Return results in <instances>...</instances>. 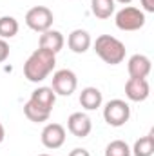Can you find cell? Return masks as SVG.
Instances as JSON below:
<instances>
[{
	"label": "cell",
	"instance_id": "18",
	"mask_svg": "<svg viewBox=\"0 0 154 156\" xmlns=\"http://www.w3.org/2000/svg\"><path fill=\"white\" fill-rule=\"evenodd\" d=\"M20 26H18V20L15 16H0V38H13L16 33H18Z\"/></svg>",
	"mask_w": 154,
	"mask_h": 156
},
{
	"label": "cell",
	"instance_id": "25",
	"mask_svg": "<svg viewBox=\"0 0 154 156\" xmlns=\"http://www.w3.org/2000/svg\"><path fill=\"white\" fill-rule=\"evenodd\" d=\"M38 156H51V154H38Z\"/></svg>",
	"mask_w": 154,
	"mask_h": 156
},
{
	"label": "cell",
	"instance_id": "24",
	"mask_svg": "<svg viewBox=\"0 0 154 156\" xmlns=\"http://www.w3.org/2000/svg\"><path fill=\"white\" fill-rule=\"evenodd\" d=\"M114 2H120V4H131L132 0H114Z\"/></svg>",
	"mask_w": 154,
	"mask_h": 156
},
{
	"label": "cell",
	"instance_id": "13",
	"mask_svg": "<svg viewBox=\"0 0 154 156\" xmlns=\"http://www.w3.org/2000/svg\"><path fill=\"white\" fill-rule=\"evenodd\" d=\"M103 102V96H102V91L98 87H85L82 89L80 93V105L87 111H96Z\"/></svg>",
	"mask_w": 154,
	"mask_h": 156
},
{
	"label": "cell",
	"instance_id": "9",
	"mask_svg": "<svg viewBox=\"0 0 154 156\" xmlns=\"http://www.w3.org/2000/svg\"><path fill=\"white\" fill-rule=\"evenodd\" d=\"M67 129L73 136L85 138V136H89V133L93 129V122L85 113H73L67 118Z\"/></svg>",
	"mask_w": 154,
	"mask_h": 156
},
{
	"label": "cell",
	"instance_id": "5",
	"mask_svg": "<svg viewBox=\"0 0 154 156\" xmlns=\"http://www.w3.org/2000/svg\"><path fill=\"white\" fill-rule=\"evenodd\" d=\"M54 22V15L49 7L45 5H35L26 13V24L29 29L37 31V33H44L47 29H51Z\"/></svg>",
	"mask_w": 154,
	"mask_h": 156
},
{
	"label": "cell",
	"instance_id": "2",
	"mask_svg": "<svg viewBox=\"0 0 154 156\" xmlns=\"http://www.w3.org/2000/svg\"><path fill=\"white\" fill-rule=\"evenodd\" d=\"M96 55L109 66H118L125 60V45L121 40L111 35H100L94 42Z\"/></svg>",
	"mask_w": 154,
	"mask_h": 156
},
{
	"label": "cell",
	"instance_id": "21",
	"mask_svg": "<svg viewBox=\"0 0 154 156\" xmlns=\"http://www.w3.org/2000/svg\"><path fill=\"white\" fill-rule=\"evenodd\" d=\"M140 2H142L143 11H147V13H154V0H140Z\"/></svg>",
	"mask_w": 154,
	"mask_h": 156
},
{
	"label": "cell",
	"instance_id": "14",
	"mask_svg": "<svg viewBox=\"0 0 154 156\" xmlns=\"http://www.w3.org/2000/svg\"><path fill=\"white\" fill-rule=\"evenodd\" d=\"M33 104H37L38 107L45 109V111H53V105L56 102V94L51 87H37L33 93H31V98H29Z\"/></svg>",
	"mask_w": 154,
	"mask_h": 156
},
{
	"label": "cell",
	"instance_id": "4",
	"mask_svg": "<svg viewBox=\"0 0 154 156\" xmlns=\"http://www.w3.org/2000/svg\"><path fill=\"white\" fill-rule=\"evenodd\" d=\"M131 118V107L125 100H109L103 107V120L111 125V127H121L129 122Z\"/></svg>",
	"mask_w": 154,
	"mask_h": 156
},
{
	"label": "cell",
	"instance_id": "20",
	"mask_svg": "<svg viewBox=\"0 0 154 156\" xmlns=\"http://www.w3.org/2000/svg\"><path fill=\"white\" fill-rule=\"evenodd\" d=\"M7 56H9V44H7L4 38H0V64L5 62Z\"/></svg>",
	"mask_w": 154,
	"mask_h": 156
},
{
	"label": "cell",
	"instance_id": "22",
	"mask_svg": "<svg viewBox=\"0 0 154 156\" xmlns=\"http://www.w3.org/2000/svg\"><path fill=\"white\" fill-rule=\"evenodd\" d=\"M69 156H91V153L87 151V149H83V147H76V149H73Z\"/></svg>",
	"mask_w": 154,
	"mask_h": 156
},
{
	"label": "cell",
	"instance_id": "12",
	"mask_svg": "<svg viewBox=\"0 0 154 156\" xmlns=\"http://www.w3.org/2000/svg\"><path fill=\"white\" fill-rule=\"evenodd\" d=\"M93 40H91V35L85 31V29H75L69 37H67V45L73 53L76 55H82L85 53L89 47H91Z\"/></svg>",
	"mask_w": 154,
	"mask_h": 156
},
{
	"label": "cell",
	"instance_id": "11",
	"mask_svg": "<svg viewBox=\"0 0 154 156\" xmlns=\"http://www.w3.org/2000/svg\"><path fill=\"white\" fill-rule=\"evenodd\" d=\"M65 40H64V35L56 29H47L44 33H40V38H38V47L42 49H47L51 53H60L62 47H64Z\"/></svg>",
	"mask_w": 154,
	"mask_h": 156
},
{
	"label": "cell",
	"instance_id": "8",
	"mask_svg": "<svg viewBox=\"0 0 154 156\" xmlns=\"http://www.w3.org/2000/svg\"><path fill=\"white\" fill-rule=\"evenodd\" d=\"M151 94V85L147 78H129L125 83V96L131 102H143Z\"/></svg>",
	"mask_w": 154,
	"mask_h": 156
},
{
	"label": "cell",
	"instance_id": "19",
	"mask_svg": "<svg viewBox=\"0 0 154 156\" xmlns=\"http://www.w3.org/2000/svg\"><path fill=\"white\" fill-rule=\"evenodd\" d=\"M105 156H131V147L123 140H113L105 147Z\"/></svg>",
	"mask_w": 154,
	"mask_h": 156
},
{
	"label": "cell",
	"instance_id": "7",
	"mask_svg": "<svg viewBox=\"0 0 154 156\" xmlns=\"http://www.w3.org/2000/svg\"><path fill=\"white\" fill-rule=\"evenodd\" d=\"M42 144L47 149H60L65 144V129L60 123H47L42 131Z\"/></svg>",
	"mask_w": 154,
	"mask_h": 156
},
{
	"label": "cell",
	"instance_id": "16",
	"mask_svg": "<svg viewBox=\"0 0 154 156\" xmlns=\"http://www.w3.org/2000/svg\"><path fill=\"white\" fill-rule=\"evenodd\" d=\"M24 115H26L27 120H31V122H35V123H42V122H47V120H49L51 111L42 109V107H38L37 104H33V102L29 100V102H26V105H24Z\"/></svg>",
	"mask_w": 154,
	"mask_h": 156
},
{
	"label": "cell",
	"instance_id": "17",
	"mask_svg": "<svg viewBox=\"0 0 154 156\" xmlns=\"http://www.w3.org/2000/svg\"><path fill=\"white\" fill-rule=\"evenodd\" d=\"M154 153V136L152 133H149L147 136H142L140 140H136L134 147H132V153L134 156H152Z\"/></svg>",
	"mask_w": 154,
	"mask_h": 156
},
{
	"label": "cell",
	"instance_id": "15",
	"mask_svg": "<svg viewBox=\"0 0 154 156\" xmlns=\"http://www.w3.org/2000/svg\"><path fill=\"white\" fill-rule=\"evenodd\" d=\"M91 11L96 18L107 20L114 13V0H91Z\"/></svg>",
	"mask_w": 154,
	"mask_h": 156
},
{
	"label": "cell",
	"instance_id": "1",
	"mask_svg": "<svg viewBox=\"0 0 154 156\" xmlns=\"http://www.w3.org/2000/svg\"><path fill=\"white\" fill-rule=\"evenodd\" d=\"M54 66H56V55L47 51V49L38 47L26 60V64H24V76L27 78L29 82L38 83V82L45 80L51 75Z\"/></svg>",
	"mask_w": 154,
	"mask_h": 156
},
{
	"label": "cell",
	"instance_id": "23",
	"mask_svg": "<svg viewBox=\"0 0 154 156\" xmlns=\"http://www.w3.org/2000/svg\"><path fill=\"white\" fill-rule=\"evenodd\" d=\"M4 138H5V129H4V125H2V122H0V144L4 142Z\"/></svg>",
	"mask_w": 154,
	"mask_h": 156
},
{
	"label": "cell",
	"instance_id": "3",
	"mask_svg": "<svg viewBox=\"0 0 154 156\" xmlns=\"http://www.w3.org/2000/svg\"><path fill=\"white\" fill-rule=\"evenodd\" d=\"M116 27L121 31H138L145 26V13L138 7L125 5L116 13Z\"/></svg>",
	"mask_w": 154,
	"mask_h": 156
},
{
	"label": "cell",
	"instance_id": "10",
	"mask_svg": "<svg viewBox=\"0 0 154 156\" xmlns=\"http://www.w3.org/2000/svg\"><path fill=\"white\" fill-rule=\"evenodd\" d=\"M151 69H152L151 58L145 55H132L127 62V71L131 78H147L151 75Z\"/></svg>",
	"mask_w": 154,
	"mask_h": 156
},
{
	"label": "cell",
	"instance_id": "6",
	"mask_svg": "<svg viewBox=\"0 0 154 156\" xmlns=\"http://www.w3.org/2000/svg\"><path fill=\"white\" fill-rule=\"evenodd\" d=\"M78 85V78L71 69H60L53 75V83L51 89L54 91V94L60 96H71L76 91Z\"/></svg>",
	"mask_w": 154,
	"mask_h": 156
}]
</instances>
